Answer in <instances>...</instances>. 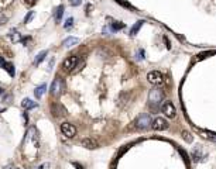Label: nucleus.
Masks as SVG:
<instances>
[{"label": "nucleus", "instance_id": "nucleus-1", "mask_svg": "<svg viewBox=\"0 0 216 169\" xmlns=\"http://www.w3.org/2000/svg\"><path fill=\"white\" fill-rule=\"evenodd\" d=\"M148 101H150V106L155 109V107L162 101V92L160 89H157V87L151 89L150 93H148Z\"/></svg>", "mask_w": 216, "mask_h": 169}, {"label": "nucleus", "instance_id": "nucleus-2", "mask_svg": "<svg viewBox=\"0 0 216 169\" xmlns=\"http://www.w3.org/2000/svg\"><path fill=\"white\" fill-rule=\"evenodd\" d=\"M147 79L154 86H160V84L164 83V76H162V73L158 72V70H151V72H148Z\"/></svg>", "mask_w": 216, "mask_h": 169}, {"label": "nucleus", "instance_id": "nucleus-3", "mask_svg": "<svg viewBox=\"0 0 216 169\" xmlns=\"http://www.w3.org/2000/svg\"><path fill=\"white\" fill-rule=\"evenodd\" d=\"M151 123H153V120H151V117L148 114H141L137 117L136 120V127L139 130H145L148 128V127L151 125Z\"/></svg>", "mask_w": 216, "mask_h": 169}, {"label": "nucleus", "instance_id": "nucleus-4", "mask_svg": "<svg viewBox=\"0 0 216 169\" xmlns=\"http://www.w3.org/2000/svg\"><path fill=\"white\" fill-rule=\"evenodd\" d=\"M161 111L164 113L165 117H168V118H175V115H176V110L171 101H164V103H162Z\"/></svg>", "mask_w": 216, "mask_h": 169}, {"label": "nucleus", "instance_id": "nucleus-5", "mask_svg": "<svg viewBox=\"0 0 216 169\" xmlns=\"http://www.w3.org/2000/svg\"><path fill=\"white\" fill-rule=\"evenodd\" d=\"M78 62H79V58H78L76 55H71V56H68V58L64 61V64H62V68L65 70H74V68L78 65Z\"/></svg>", "mask_w": 216, "mask_h": 169}, {"label": "nucleus", "instance_id": "nucleus-6", "mask_svg": "<svg viewBox=\"0 0 216 169\" xmlns=\"http://www.w3.org/2000/svg\"><path fill=\"white\" fill-rule=\"evenodd\" d=\"M61 131H62V134L65 135V137H68V138H72V137L76 135V128H75L71 123H62L61 124Z\"/></svg>", "mask_w": 216, "mask_h": 169}, {"label": "nucleus", "instance_id": "nucleus-7", "mask_svg": "<svg viewBox=\"0 0 216 169\" xmlns=\"http://www.w3.org/2000/svg\"><path fill=\"white\" fill-rule=\"evenodd\" d=\"M151 127H153L155 131H162V130H167L168 128V123L165 121V118L162 117H157L155 120L151 123Z\"/></svg>", "mask_w": 216, "mask_h": 169}, {"label": "nucleus", "instance_id": "nucleus-8", "mask_svg": "<svg viewBox=\"0 0 216 169\" xmlns=\"http://www.w3.org/2000/svg\"><path fill=\"white\" fill-rule=\"evenodd\" d=\"M199 135L205 140H209V141H213L216 142V132H212V131H208V130H198Z\"/></svg>", "mask_w": 216, "mask_h": 169}, {"label": "nucleus", "instance_id": "nucleus-9", "mask_svg": "<svg viewBox=\"0 0 216 169\" xmlns=\"http://www.w3.org/2000/svg\"><path fill=\"white\" fill-rule=\"evenodd\" d=\"M61 89H62V82H61V79L57 78L51 84V93L54 96H57V95H60L61 93Z\"/></svg>", "mask_w": 216, "mask_h": 169}, {"label": "nucleus", "instance_id": "nucleus-10", "mask_svg": "<svg viewBox=\"0 0 216 169\" xmlns=\"http://www.w3.org/2000/svg\"><path fill=\"white\" fill-rule=\"evenodd\" d=\"M81 145L85 146V148H88V149L97 148V142L93 140V138H83V140L81 141Z\"/></svg>", "mask_w": 216, "mask_h": 169}, {"label": "nucleus", "instance_id": "nucleus-11", "mask_svg": "<svg viewBox=\"0 0 216 169\" xmlns=\"http://www.w3.org/2000/svg\"><path fill=\"white\" fill-rule=\"evenodd\" d=\"M0 66H3V69H6L10 76H14V73H16L14 72V66H13L12 64H9V62H6L4 59L0 58Z\"/></svg>", "mask_w": 216, "mask_h": 169}, {"label": "nucleus", "instance_id": "nucleus-12", "mask_svg": "<svg viewBox=\"0 0 216 169\" xmlns=\"http://www.w3.org/2000/svg\"><path fill=\"white\" fill-rule=\"evenodd\" d=\"M78 44H79V39L75 38V37H68V38L64 39V42H62V45L65 48H72V47H75V45H78Z\"/></svg>", "mask_w": 216, "mask_h": 169}, {"label": "nucleus", "instance_id": "nucleus-13", "mask_svg": "<svg viewBox=\"0 0 216 169\" xmlns=\"http://www.w3.org/2000/svg\"><path fill=\"white\" fill-rule=\"evenodd\" d=\"M21 106H23L24 110H30V109H34V107H37V103H35V101H33L31 99H24V100L21 101Z\"/></svg>", "mask_w": 216, "mask_h": 169}, {"label": "nucleus", "instance_id": "nucleus-14", "mask_svg": "<svg viewBox=\"0 0 216 169\" xmlns=\"http://www.w3.org/2000/svg\"><path fill=\"white\" fill-rule=\"evenodd\" d=\"M47 90V84L45 83H43V84H40V86H37L35 87V90H34V95H35V97L37 99H41V96L44 95V92Z\"/></svg>", "mask_w": 216, "mask_h": 169}, {"label": "nucleus", "instance_id": "nucleus-15", "mask_svg": "<svg viewBox=\"0 0 216 169\" xmlns=\"http://www.w3.org/2000/svg\"><path fill=\"white\" fill-rule=\"evenodd\" d=\"M48 55V51H41L40 54H38L37 56H35V59H34V64L35 65H40L41 62L44 61V59H45V56Z\"/></svg>", "mask_w": 216, "mask_h": 169}, {"label": "nucleus", "instance_id": "nucleus-16", "mask_svg": "<svg viewBox=\"0 0 216 169\" xmlns=\"http://www.w3.org/2000/svg\"><path fill=\"white\" fill-rule=\"evenodd\" d=\"M62 14H64V6L61 4V6H58V8L55 10V21L60 23L61 18H62Z\"/></svg>", "mask_w": 216, "mask_h": 169}, {"label": "nucleus", "instance_id": "nucleus-17", "mask_svg": "<svg viewBox=\"0 0 216 169\" xmlns=\"http://www.w3.org/2000/svg\"><path fill=\"white\" fill-rule=\"evenodd\" d=\"M143 23H144V21H143V20H140V21H137L136 24H134L133 27H131V30H130V34H131V35H136V34L139 33V30L141 28Z\"/></svg>", "mask_w": 216, "mask_h": 169}, {"label": "nucleus", "instance_id": "nucleus-18", "mask_svg": "<svg viewBox=\"0 0 216 169\" xmlns=\"http://www.w3.org/2000/svg\"><path fill=\"white\" fill-rule=\"evenodd\" d=\"M122 28H124V24H123V23H119V21L112 23V30L113 31H119V30H122Z\"/></svg>", "mask_w": 216, "mask_h": 169}, {"label": "nucleus", "instance_id": "nucleus-19", "mask_svg": "<svg viewBox=\"0 0 216 169\" xmlns=\"http://www.w3.org/2000/svg\"><path fill=\"white\" fill-rule=\"evenodd\" d=\"M10 37H12V38H13V41H18V39H20V37H18L17 30H12V31H10Z\"/></svg>", "mask_w": 216, "mask_h": 169}, {"label": "nucleus", "instance_id": "nucleus-20", "mask_svg": "<svg viewBox=\"0 0 216 169\" xmlns=\"http://www.w3.org/2000/svg\"><path fill=\"white\" fill-rule=\"evenodd\" d=\"M116 3H119V4H122L123 7H127V8H133V6H131L130 3L124 2V0H116Z\"/></svg>", "mask_w": 216, "mask_h": 169}, {"label": "nucleus", "instance_id": "nucleus-21", "mask_svg": "<svg viewBox=\"0 0 216 169\" xmlns=\"http://www.w3.org/2000/svg\"><path fill=\"white\" fill-rule=\"evenodd\" d=\"M72 24H74V18H72V17H68V18H66V21H65V24H64V27L69 28V27H72Z\"/></svg>", "mask_w": 216, "mask_h": 169}, {"label": "nucleus", "instance_id": "nucleus-22", "mask_svg": "<svg viewBox=\"0 0 216 169\" xmlns=\"http://www.w3.org/2000/svg\"><path fill=\"white\" fill-rule=\"evenodd\" d=\"M50 168H51V163H50V162H45V163H43V165L38 166L37 169H50Z\"/></svg>", "mask_w": 216, "mask_h": 169}, {"label": "nucleus", "instance_id": "nucleus-23", "mask_svg": "<svg viewBox=\"0 0 216 169\" xmlns=\"http://www.w3.org/2000/svg\"><path fill=\"white\" fill-rule=\"evenodd\" d=\"M33 16H34V11H30V13L26 16V18H24V23H29L30 20H31V17H33Z\"/></svg>", "mask_w": 216, "mask_h": 169}, {"label": "nucleus", "instance_id": "nucleus-24", "mask_svg": "<svg viewBox=\"0 0 216 169\" xmlns=\"http://www.w3.org/2000/svg\"><path fill=\"white\" fill-rule=\"evenodd\" d=\"M69 3H71L72 6H79L81 3H82V0H69Z\"/></svg>", "mask_w": 216, "mask_h": 169}, {"label": "nucleus", "instance_id": "nucleus-25", "mask_svg": "<svg viewBox=\"0 0 216 169\" xmlns=\"http://www.w3.org/2000/svg\"><path fill=\"white\" fill-rule=\"evenodd\" d=\"M184 138L187 141H192V137H189V134H187V132H184Z\"/></svg>", "mask_w": 216, "mask_h": 169}, {"label": "nucleus", "instance_id": "nucleus-26", "mask_svg": "<svg viewBox=\"0 0 216 169\" xmlns=\"http://www.w3.org/2000/svg\"><path fill=\"white\" fill-rule=\"evenodd\" d=\"M4 21H6V17H0V24H4Z\"/></svg>", "mask_w": 216, "mask_h": 169}, {"label": "nucleus", "instance_id": "nucleus-27", "mask_svg": "<svg viewBox=\"0 0 216 169\" xmlns=\"http://www.w3.org/2000/svg\"><path fill=\"white\" fill-rule=\"evenodd\" d=\"M26 3H27V4H33V3H34V0H26Z\"/></svg>", "mask_w": 216, "mask_h": 169}, {"label": "nucleus", "instance_id": "nucleus-28", "mask_svg": "<svg viewBox=\"0 0 216 169\" xmlns=\"http://www.w3.org/2000/svg\"><path fill=\"white\" fill-rule=\"evenodd\" d=\"M0 93H2V90H0Z\"/></svg>", "mask_w": 216, "mask_h": 169}]
</instances>
